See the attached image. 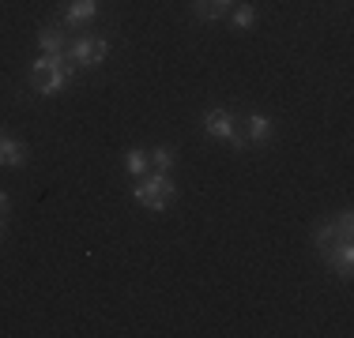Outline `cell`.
<instances>
[{
    "label": "cell",
    "mask_w": 354,
    "mask_h": 338,
    "mask_svg": "<svg viewBox=\"0 0 354 338\" xmlns=\"http://www.w3.org/2000/svg\"><path fill=\"white\" fill-rule=\"evenodd\" d=\"M68 79H72V64L64 57H41L30 68V83H35L38 95H57Z\"/></svg>",
    "instance_id": "1"
},
{
    "label": "cell",
    "mask_w": 354,
    "mask_h": 338,
    "mask_svg": "<svg viewBox=\"0 0 354 338\" xmlns=\"http://www.w3.org/2000/svg\"><path fill=\"white\" fill-rule=\"evenodd\" d=\"M252 23H257V12H252V4L234 8V27H238V30H249Z\"/></svg>",
    "instance_id": "12"
},
{
    "label": "cell",
    "mask_w": 354,
    "mask_h": 338,
    "mask_svg": "<svg viewBox=\"0 0 354 338\" xmlns=\"http://www.w3.org/2000/svg\"><path fill=\"white\" fill-rule=\"evenodd\" d=\"M23 162H27V147L19 139L0 135V166H23Z\"/></svg>",
    "instance_id": "7"
},
{
    "label": "cell",
    "mask_w": 354,
    "mask_h": 338,
    "mask_svg": "<svg viewBox=\"0 0 354 338\" xmlns=\"http://www.w3.org/2000/svg\"><path fill=\"white\" fill-rule=\"evenodd\" d=\"M98 0H72L68 12H64V27H83L87 19H95Z\"/></svg>",
    "instance_id": "6"
},
{
    "label": "cell",
    "mask_w": 354,
    "mask_h": 338,
    "mask_svg": "<svg viewBox=\"0 0 354 338\" xmlns=\"http://www.w3.org/2000/svg\"><path fill=\"white\" fill-rule=\"evenodd\" d=\"M174 196H177V188H174V181L166 173L140 177V184H136V203L147 207V210H166L174 203Z\"/></svg>",
    "instance_id": "2"
},
{
    "label": "cell",
    "mask_w": 354,
    "mask_h": 338,
    "mask_svg": "<svg viewBox=\"0 0 354 338\" xmlns=\"http://www.w3.org/2000/svg\"><path fill=\"white\" fill-rule=\"evenodd\" d=\"M147 158L155 162L158 173H170V169H174V150H170V147H155V150H147Z\"/></svg>",
    "instance_id": "11"
},
{
    "label": "cell",
    "mask_w": 354,
    "mask_h": 338,
    "mask_svg": "<svg viewBox=\"0 0 354 338\" xmlns=\"http://www.w3.org/2000/svg\"><path fill=\"white\" fill-rule=\"evenodd\" d=\"M106 53H109V46L102 38H80V41H72L68 46V61H75V64H83V68H98L106 61Z\"/></svg>",
    "instance_id": "4"
},
{
    "label": "cell",
    "mask_w": 354,
    "mask_h": 338,
    "mask_svg": "<svg viewBox=\"0 0 354 338\" xmlns=\"http://www.w3.org/2000/svg\"><path fill=\"white\" fill-rule=\"evenodd\" d=\"M4 210H8V196L0 192V215H4Z\"/></svg>",
    "instance_id": "13"
},
{
    "label": "cell",
    "mask_w": 354,
    "mask_h": 338,
    "mask_svg": "<svg viewBox=\"0 0 354 338\" xmlns=\"http://www.w3.org/2000/svg\"><path fill=\"white\" fill-rule=\"evenodd\" d=\"M245 143H268V135H272V121L268 117H260V113H252L249 121H245Z\"/></svg>",
    "instance_id": "8"
},
{
    "label": "cell",
    "mask_w": 354,
    "mask_h": 338,
    "mask_svg": "<svg viewBox=\"0 0 354 338\" xmlns=\"http://www.w3.org/2000/svg\"><path fill=\"white\" fill-rule=\"evenodd\" d=\"M234 0H196V15L200 19H218V15L230 12Z\"/></svg>",
    "instance_id": "9"
},
{
    "label": "cell",
    "mask_w": 354,
    "mask_h": 338,
    "mask_svg": "<svg viewBox=\"0 0 354 338\" xmlns=\"http://www.w3.org/2000/svg\"><path fill=\"white\" fill-rule=\"evenodd\" d=\"M0 135H4V132H0Z\"/></svg>",
    "instance_id": "14"
},
{
    "label": "cell",
    "mask_w": 354,
    "mask_h": 338,
    "mask_svg": "<svg viewBox=\"0 0 354 338\" xmlns=\"http://www.w3.org/2000/svg\"><path fill=\"white\" fill-rule=\"evenodd\" d=\"M351 237H354V218L351 215H339L335 222H324L317 230V252L328 259L332 252H339L343 244H351Z\"/></svg>",
    "instance_id": "3"
},
{
    "label": "cell",
    "mask_w": 354,
    "mask_h": 338,
    "mask_svg": "<svg viewBox=\"0 0 354 338\" xmlns=\"http://www.w3.org/2000/svg\"><path fill=\"white\" fill-rule=\"evenodd\" d=\"M38 46H41V57H64L68 53V41H64L61 27H41L38 30Z\"/></svg>",
    "instance_id": "5"
},
{
    "label": "cell",
    "mask_w": 354,
    "mask_h": 338,
    "mask_svg": "<svg viewBox=\"0 0 354 338\" xmlns=\"http://www.w3.org/2000/svg\"><path fill=\"white\" fill-rule=\"evenodd\" d=\"M124 166H129V173H132V177H147V166H151L147 150H129V158H124Z\"/></svg>",
    "instance_id": "10"
}]
</instances>
